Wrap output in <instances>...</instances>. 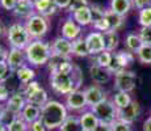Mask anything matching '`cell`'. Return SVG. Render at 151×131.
I'll return each mask as SVG.
<instances>
[{"mask_svg":"<svg viewBox=\"0 0 151 131\" xmlns=\"http://www.w3.org/2000/svg\"><path fill=\"white\" fill-rule=\"evenodd\" d=\"M67 117V107L59 101L49 100L41 107V121L45 123L47 130L59 129Z\"/></svg>","mask_w":151,"mask_h":131,"instance_id":"1","label":"cell"},{"mask_svg":"<svg viewBox=\"0 0 151 131\" xmlns=\"http://www.w3.org/2000/svg\"><path fill=\"white\" fill-rule=\"evenodd\" d=\"M25 54H27V60L29 64L34 67L45 66L47 64L51 57L50 43L42 39H32V42L25 49Z\"/></svg>","mask_w":151,"mask_h":131,"instance_id":"2","label":"cell"},{"mask_svg":"<svg viewBox=\"0 0 151 131\" xmlns=\"http://www.w3.org/2000/svg\"><path fill=\"white\" fill-rule=\"evenodd\" d=\"M50 85L53 91L60 96H67L75 89H79L74 77V71L71 74H50Z\"/></svg>","mask_w":151,"mask_h":131,"instance_id":"3","label":"cell"},{"mask_svg":"<svg viewBox=\"0 0 151 131\" xmlns=\"http://www.w3.org/2000/svg\"><path fill=\"white\" fill-rule=\"evenodd\" d=\"M7 38H8V42H9L11 47L20 49V50H25L27 46L32 42L30 41L32 38H30V36H29L25 25L20 24V22L12 24L8 28Z\"/></svg>","mask_w":151,"mask_h":131,"instance_id":"4","label":"cell"},{"mask_svg":"<svg viewBox=\"0 0 151 131\" xmlns=\"http://www.w3.org/2000/svg\"><path fill=\"white\" fill-rule=\"evenodd\" d=\"M25 28L32 39H41L49 31V21L42 14L36 13L25 21Z\"/></svg>","mask_w":151,"mask_h":131,"instance_id":"5","label":"cell"},{"mask_svg":"<svg viewBox=\"0 0 151 131\" xmlns=\"http://www.w3.org/2000/svg\"><path fill=\"white\" fill-rule=\"evenodd\" d=\"M93 114L99 118L100 122H105V123H113L117 119V112L118 109L113 101L104 100L103 102L97 104L96 106L91 107Z\"/></svg>","mask_w":151,"mask_h":131,"instance_id":"6","label":"cell"},{"mask_svg":"<svg viewBox=\"0 0 151 131\" xmlns=\"http://www.w3.org/2000/svg\"><path fill=\"white\" fill-rule=\"evenodd\" d=\"M137 87V74L133 71L122 69L114 75V89L117 92H133Z\"/></svg>","mask_w":151,"mask_h":131,"instance_id":"7","label":"cell"},{"mask_svg":"<svg viewBox=\"0 0 151 131\" xmlns=\"http://www.w3.org/2000/svg\"><path fill=\"white\" fill-rule=\"evenodd\" d=\"M86 106H88V105H87L84 91H82V89H75L66 96V107L68 110L78 112V110L86 109Z\"/></svg>","mask_w":151,"mask_h":131,"instance_id":"8","label":"cell"},{"mask_svg":"<svg viewBox=\"0 0 151 131\" xmlns=\"http://www.w3.org/2000/svg\"><path fill=\"white\" fill-rule=\"evenodd\" d=\"M139 114H141V105H139L138 101L133 100L126 107H124V109H118L117 119L132 125L133 122L139 117Z\"/></svg>","mask_w":151,"mask_h":131,"instance_id":"9","label":"cell"},{"mask_svg":"<svg viewBox=\"0 0 151 131\" xmlns=\"http://www.w3.org/2000/svg\"><path fill=\"white\" fill-rule=\"evenodd\" d=\"M84 94H86L87 105L91 107L96 106L97 104L106 100V92L97 84H93V85H89L88 88H86L84 89Z\"/></svg>","mask_w":151,"mask_h":131,"instance_id":"10","label":"cell"},{"mask_svg":"<svg viewBox=\"0 0 151 131\" xmlns=\"http://www.w3.org/2000/svg\"><path fill=\"white\" fill-rule=\"evenodd\" d=\"M27 104H28L27 96L22 93V91H17V92H13L12 96L9 97V100L7 101L5 109L14 113L16 115H20Z\"/></svg>","mask_w":151,"mask_h":131,"instance_id":"11","label":"cell"},{"mask_svg":"<svg viewBox=\"0 0 151 131\" xmlns=\"http://www.w3.org/2000/svg\"><path fill=\"white\" fill-rule=\"evenodd\" d=\"M27 54L25 50H20V49H13L11 47L9 52H8V58H7V63L9 66L11 71L16 72L17 69H20L21 67L27 66Z\"/></svg>","mask_w":151,"mask_h":131,"instance_id":"12","label":"cell"},{"mask_svg":"<svg viewBox=\"0 0 151 131\" xmlns=\"http://www.w3.org/2000/svg\"><path fill=\"white\" fill-rule=\"evenodd\" d=\"M87 45L89 49L91 55H99L100 52L105 51V42H104V36L100 31H91L86 37Z\"/></svg>","mask_w":151,"mask_h":131,"instance_id":"13","label":"cell"},{"mask_svg":"<svg viewBox=\"0 0 151 131\" xmlns=\"http://www.w3.org/2000/svg\"><path fill=\"white\" fill-rule=\"evenodd\" d=\"M51 54L62 55V57H70L72 55V41L66 39L65 37H57L50 43Z\"/></svg>","mask_w":151,"mask_h":131,"instance_id":"14","label":"cell"},{"mask_svg":"<svg viewBox=\"0 0 151 131\" xmlns=\"http://www.w3.org/2000/svg\"><path fill=\"white\" fill-rule=\"evenodd\" d=\"M60 33H62V37H65L66 39L75 41L76 38H79L80 34H82V26L78 25L72 19H67L63 21Z\"/></svg>","mask_w":151,"mask_h":131,"instance_id":"15","label":"cell"},{"mask_svg":"<svg viewBox=\"0 0 151 131\" xmlns=\"http://www.w3.org/2000/svg\"><path fill=\"white\" fill-rule=\"evenodd\" d=\"M89 75H91V79L93 80L95 84L97 85H101V84L108 83L112 77V74L108 68H104V67H100L96 63H93L91 67H89Z\"/></svg>","mask_w":151,"mask_h":131,"instance_id":"16","label":"cell"},{"mask_svg":"<svg viewBox=\"0 0 151 131\" xmlns=\"http://www.w3.org/2000/svg\"><path fill=\"white\" fill-rule=\"evenodd\" d=\"M13 14L17 17L28 20L29 17H32L33 14H36V9H34V3H32L30 0H19L17 7L14 8Z\"/></svg>","mask_w":151,"mask_h":131,"instance_id":"17","label":"cell"},{"mask_svg":"<svg viewBox=\"0 0 151 131\" xmlns=\"http://www.w3.org/2000/svg\"><path fill=\"white\" fill-rule=\"evenodd\" d=\"M20 117L24 119L28 125H32L33 122L38 121L41 118V107L33 104H27L24 107V110L21 112Z\"/></svg>","mask_w":151,"mask_h":131,"instance_id":"18","label":"cell"},{"mask_svg":"<svg viewBox=\"0 0 151 131\" xmlns=\"http://www.w3.org/2000/svg\"><path fill=\"white\" fill-rule=\"evenodd\" d=\"M71 19L80 26H87L92 24V12L91 7H84L80 8L79 11H76L75 13L71 14Z\"/></svg>","mask_w":151,"mask_h":131,"instance_id":"19","label":"cell"},{"mask_svg":"<svg viewBox=\"0 0 151 131\" xmlns=\"http://www.w3.org/2000/svg\"><path fill=\"white\" fill-rule=\"evenodd\" d=\"M14 76H16L17 81L20 83V85H21V88H22L24 85H27V84H29L30 81L34 80V77H36V71H34L33 68H30V67L24 66L14 72Z\"/></svg>","mask_w":151,"mask_h":131,"instance_id":"20","label":"cell"},{"mask_svg":"<svg viewBox=\"0 0 151 131\" xmlns=\"http://www.w3.org/2000/svg\"><path fill=\"white\" fill-rule=\"evenodd\" d=\"M79 118H80V123H82L84 131H93L95 129H96L97 125L100 123L99 118L93 114V112H92V110L84 112Z\"/></svg>","mask_w":151,"mask_h":131,"instance_id":"21","label":"cell"},{"mask_svg":"<svg viewBox=\"0 0 151 131\" xmlns=\"http://www.w3.org/2000/svg\"><path fill=\"white\" fill-rule=\"evenodd\" d=\"M27 101H28V104H33V105H37V106L42 107L43 105L49 101L47 92H46L42 87H40V88L36 89L33 93L27 96Z\"/></svg>","mask_w":151,"mask_h":131,"instance_id":"22","label":"cell"},{"mask_svg":"<svg viewBox=\"0 0 151 131\" xmlns=\"http://www.w3.org/2000/svg\"><path fill=\"white\" fill-rule=\"evenodd\" d=\"M105 19L109 24V30H114L117 31L120 28H122L125 24V17L121 16V14L113 12L112 9H106L105 11Z\"/></svg>","mask_w":151,"mask_h":131,"instance_id":"23","label":"cell"},{"mask_svg":"<svg viewBox=\"0 0 151 131\" xmlns=\"http://www.w3.org/2000/svg\"><path fill=\"white\" fill-rule=\"evenodd\" d=\"M72 55L79 57V58H87L91 55L86 38L79 37V38H76L75 41H72Z\"/></svg>","mask_w":151,"mask_h":131,"instance_id":"24","label":"cell"},{"mask_svg":"<svg viewBox=\"0 0 151 131\" xmlns=\"http://www.w3.org/2000/svg\"><path fill=\"white\" fill-rule=\"evenodd\" d=\"M132 7H133V0H110V9L124 17L132 9Z\"/></svg>","mask_w":151,"mask_h":131,"instance_id":"25","label":"cell"},{"mask_svg":"<svg viewBox=\"0 0 151 131\" xmlns=\"http://www.w3.org/2000/svg\"><path fill=\"white\" fill-rule=\"evenodd\" d=\"M125 46H126V49L130 52H133V54H137V52L141 50L142 46H143V42H142L139 34L130 33V34H127L126 38H125Z\"/></svg>","mask_w":151,"mask_h":131,"instance_id":"26","label":"cell"},{"mask_svg":"<svg viewBox=\"0 0 151 131\" xmlns=\"http://www.w3.org/2000/svg\"><path fill=\"white\" fill-rule=\"evenodd\" d=\"M103 36H104V42H105V50L113 52L117 49L118 42H120V37H118L117 31L108 30L105 33H103Z\"/></svg>","mask_w":151,"mask_h":131,"instance_id":"27","label":"cell"},{"mask_svg":"<svg viewBox=\"0 0 151 131\" xmlns=\"http://www.w3.org/2000/svg\"><path fill=\"white\" fill-rule=\"evenodd\" d=\"M59 131H84V130L82 123H80V118L75 117V115H68L67 119L59 127Z\"/></svg>","mask_w":151,"mask_h":131,"instance_id":"28","label":"cell"},{"mask_svg":"<svg viewBox=\"0 0 151 131\" xmlns=\"http://www.w3.org/2000/svg\"><path fill=\"white\" fill-rule=\"evenodd\" d=\"M68 60H71L70 57H62V55L51 54L50 59H49V62H47V67H49L51 74H55V72L60 68V66H62L63 63L68 62Z\"/></svg>","mask_w":151,"mask_h":131,"instance_id":"29","label":"cell"},{"mask_svg":"<svg viewBox=\"0 0 151 131\" xmlns=\"http://www.w3.org/2000/svg\"><path fill=\"white\" fill-rule=\"evenodd\" d=\"M114 57H116V59L118 60V63H120L125 69H126V67H129L134 62V54L130 52L129 50H122V51L114 52Z\"/></svg>","mask_w":151,"mask_h":131,"instance_id":"30","label":"cell"},{"mask_svg":"<svg viewBox=\"0 0 151 131\" xmlns=\"http://www.w3.org/2000/svg\"><path fill=\"white\" fill-rule=\"evenodd\" d=\"M133 100H132V97H130V94L126 92H117L114 94V97H113V102H114L117 109H124V107H126Z\"/></svg>","mask_w":151,"mask_h":131,"instance_id":"31","label":"cell"},{"mask_svg":"<svg viewBox=\"0 0 151 131\" xmlns=\"http://www.w3.org/2000/svg\"><path fill=\"white\" fill-rule=\"evenodd\" d=\"M137 58L141 63L143 64H151V46L150 45H143L137 54Z\"/></svg>","mask_w":151,"mask_h":131,"instance_id":"32","label":"cell"},{"mask_svg":"<svg viewBox=\"0 0 151 131\" xmlns=\"http://www.w3.org/2000/svg\"><path fill=\"white\" fill-rule=\"evenodd\" d=\"M113 59V52H109V51H103L100 52L99 55H96V59H95V63L99 64L100 67H104V68H108L110 62Z\"/></svg>","mask_w":151,"mask_h":131,"instance_id":"33","label":"cell"},{"mask_svg":"<svg viewBox=\"0 0 151 131\" xmlns=\"http://www.w3.org/2000/svg\"><path fill=\"white\" fill-rule=\"evenodd\" d=\"M13 75L14 72L11 71L7 62H0V84H5Z\"/></svg>","mask_w":151,"mask_h":131,"instance_id":"34","label":"cell"},{"mask_svg":"<svg viewBox=\"0 0 151 131\" xmlns=\"http://www.w3.org/2000/svg\"><path fill=\"white\" fill-rule=\"evenodd\" d=\"M28 130H29V125L21 117L16 118L8 126V131H28Z\"/></svg>","mask_w":151,"mask_h":131,"instance_id":"35","label":"cell"},{"mask_svg":"<svg viewBox=\"0 0 151 131\" xmlns=\"http://www.w3.org/2000/svg\"><path fill=\"white\" fill-rule=\"evenodd\" d=\"M138 20L141 26H151V7H147L145 9L139 11Z\"/></svg>","mask_w":151,"mask_h":131,"instance_id":"36","label":"cell"},{"mask_svg":"<svg viewBox=\"0 0 151 131\" xmlns=\"http://www.w3.org/2000/svg\"><path fill=\"white\" fill-rule=\"evenodd\" d=\"M89 7H91V12H92V24L105 17V11L106 9H104L101 5L92 4V5H89Z\"/></svg>","mask_w":151,"mask_h":131,"instance_id":"37","label":"cell"},{"mask_svg":"<svg viewBox=\"0 0 151 131\" xmlns=\"http://www.w3.org/2000/svg\"><path fill=\"white\" fill-rule=\"evenodd\" d=\"M84 7H89L88 0H71L67 11L72 14V13L76 12V11H79L80 8H84Z\"/></svg>","mask_w":151,"mask_h":131,"instance_id":"38","label":"cell"},{"mask_svg":"<svg viewBox=\"0 0 151 131\" xmlns=\"http://www.w3.org/2000/svg\"><path fill=\"white\" fill-rule=\"evenodd\" d=\"M19 117H20V115H16L14 113L9 112V110H7V109H4V112H3L1 115H0V122H3V123L8 127L14 121V119L19 118Z\"/></svg>","mask_w":151,"mask_h":131,"instance_id":"39","label":"cell"},{"mask_svg":"<svg viewBox=\"0 0 151 131\" xmlns=\"http://www.w3.org/2000/svg\"><path fill=\"white\" fill-rule=\"evenodd\" d=\"M138 34L141 37L142 42H143V45L151 46V26H142Z\"/></svg>","mask_w":151,"mask_h":131,"instance_id":"40","label":"cell"},{"mask_svg":"<svg viewBox=\"0 0 151 131\" xmlns=\"http://www.w3.org/2000/svg\"><path fill=\"white\" fill-rule=\"evenodd\" d=\"M53 3H54L53 0H37L34 3V9H36V12L38 14H42Z\"/></svg>","mask_w":151,"mask_h":131,"instance_id":"41","label":"cell"},{"mask_svg":"<svg viewBox=\"0 0 151 131\" xmlns=\"http://www.w3.org/2000/svg\"><path fill=\"white\" fill-rule=\"evenodd\" d=\"M112 131H132V125L120 121V119H116L112 123Z\"/></svg>","mask_w":151,"mask_h":131,"instance_id":"42","label":"cell"},{"mask_svg":"<svg viewBox=\"0 0 151 131\" xmlns=\"http://www.w3.org/2000/svg\"><path fill=\"white\" fill-rule=\"evenodd\" d=\"M92 25H93L95 30L100 31V33H105V31L109 30V24H108V21H106L105 17L101 19V20H99V21H96V22H93Z\"/></svg>","mask_w":151,"mask_h":131,"instance_id":"43","label":"cell"},{"mask_svg":"<svg viewBox=\"0 0 151 131\" xmlns=\"http://www.w3.org/2000/svg\"><path fill=\"white\" fill-rule=\"evenodd\" d=\"M40 84H38V81H36V80H33V81H30L29 84H27V85H24L21 88V91H22V93H24L25 96H29L30 93H33L36 89H38L40 88Z\"/></svg>","mask_w":151,"mask_h":131,"instance_id":"44","label":"cell"},{"mask_svg":"<svg viewBox=\"0 0 151 131\" xmlns=\"http://www.w3.org/2000/svg\"><path fill=\"white\" fill-rule=\"evenodd\" d=\"M19 0H0V7L4 8L5 11H14V8L17 7Z\"/></svg>","mask_w":151,"mask_h":131,"instance_id":"45","label":"cell"},{"mask_svg":"<svg viewBox=\"0 0 151 131\" xmlns=\"http://www.w3.org/2000/svg\"><path fill=\"white\" fill-rule=\"evenodd\" d=\"M11 96H12V93L8 89V87L5 84H0V102L8 101Z\"/></svg>","mask_w":151,"mask_h":131,"instance_id":"46","label":"cell"},{"mask_svg":"<svg viewBox=\"0 0 151 131\" xmlns=\"http://www.w3.org/2000/svg\"><path fill=\"white\" fill-rule=\"evenodd\" d=\"M29 130H30V131H47L45 123L41 121V118H40L38 121L33 122L32 125H29Z\"/></svg>","mask_w":151,"mask_h":131,"instance_id":"47","label":"cell"},{"mask_svg":"<svg viewBox=\"0 0 151 131\" xmlns=\"http://www.w3.org/2000/svg\"><path fill=\"white\" fill-rule=\"evenodd\" d=\"M133 5L137 9L142 11L147 7H151V0H133Z\"/></svg>","mask_w":151,"mask_h":131,"instance_id":"48","label":"cell"},{"mask_svg":"<svg viewBox=\"0 0 151 131\" xmlns=\"http://www.w3.org/2000/svg\"><path fill=\"white\" fill-rule=\"evenodd\" d=\"M58 9H59V8H58L57 5H55L54 3H53V4H51L50 7H49L47 9H46L45 12L42 13V16H43V17H46V19H47V17H50V16H54V14L58 12Z\"/></svg>","mask_w":151,"mask_h":131,"instance_id":"49","label":"cell"},{"mask_svg":"<svg viewBox=\"0 0 151 131\" xmlns=\"http://www.w3.org/2000/svg\"><path fill=\"white\" fill-rule=\"evenodd\" d=\"M53 1L59 9H67L71 0H53Z\"/></svg>","mask_w":151,"mask_h":131,"instance_id":"50","label":"cell"},{"mask_svg":"<svg viewBox=\"0 0 151 131\" xmlns=\"http://www.w3.org/2000/svg\"><path fill=\"white\" fill-rule=\"evenodd\" d=\"M93 131H112V123H105V122H100L96 126Z\"/></svg>","mask_w":151,"mask_h":131,"instance_id":"51","label":"cell"},{"mask_svg":"<svg viewBox=\"0 0 151 131\" xmlns=\"http://www.w3.org/2000/svg\"><path fill=\"white\" fill-rule=\"evenodd\" d=\"M8 50H5L3 46H0V62H7V58H8Z\"/></svg>","mask_w":151,"mask_h":131,"instance_id":"52","label":"cell"},{"mask_svg":"<svg viewBox=\"0 0 151 131\" xmlns=\"http://www.w3.org/2000/svg\"><path fill=\"white\" fill-rule=\"evenodd\" d=\"M143 131H151V117L147 118L143 123Z\"/></svg>","mask_w":151,"mask_h":131,"instance_id":"53","label":"cell"},{"mask_svg":"<svg viewBox=\"0 0 151 131\" xmlns=\"http://www.w3.org/2000/svg\"><path fill=\"white\" fill-rule=\"evenodd\" d=\"M0 131H8V127L3 122H0Z\"/></svg>","mask_w":151,"mask_h":131,"instance_id":"54","label":"cell"},{"mask_svg":"<svg viewBox=\"0 0 151 131\" xmlns=\"http://www.w3.org/2000/svg\"><path fill=\"white\" fill-rule=\"evenodd\" d=\"M4 109H5V105H3L1 102H0V115H1V113L4 112Z\"/></svg>","mask_w":151,"mask_h":131,"instance_id":"55","label":"cell"},{"mask_svg":"<svg viewBox=\"0 0 151 131\" xmlns=\"http://www.w3.org/2000/svg\"><path fill=\"white\" fill-rule=\"evenodd\" d=\"M3 34H4V28H3V25L0 24V37H1Z\"/></svg>","mask_w":151,"mask_h":131,"instance_id":"56","label":"cell"},{"mask_svg":"<svg viewBox=\"0 0 151 131\" xmlns=\"http://www.w3.org/2000/svg\"><path fill=\"white\" fill-rule=\"evenodd\" d=\"M30 1H32V3H36V1H37V0H30Z\"/></svg>","mask_w":151,"mask_h":131,"instance_id":"57","label":"cell"},{"mask_svg":"<svg viewBox=\"0 0 151 131\" xmlns=\"http://www.w3.org/2000/svg\"><path fill=\"white\" fill-rule=\"evenodd\" d=\"M28 131H30V130H28Z\"/></svg>","mask_w":151,"mask_h":131,"instance_id":"58","label":"cell"},{"mask_svg":"<svg viewBox=\"0 0 151 131\" xmlns=\"http://www.w3.org/2000/svg\"><path fill=\"white\" fill-rule=\"evenodd\" d=\"M150 117H151V115H150Z\"/></svg>","mask_w":151,"mask_h":131,"instance_id":"59","label":"cell"}]
</instances>
